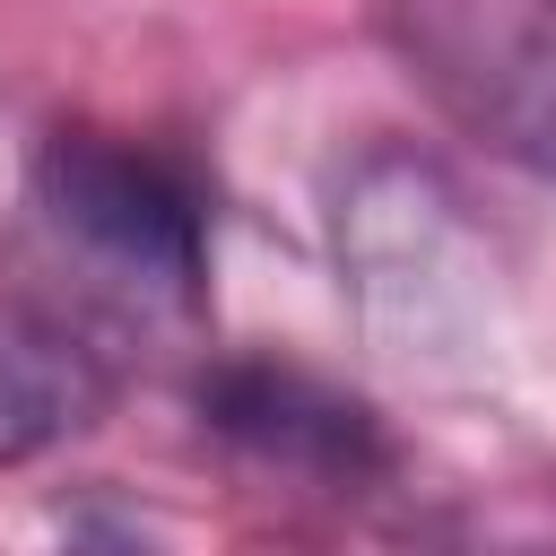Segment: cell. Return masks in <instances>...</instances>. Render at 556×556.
<instances>
[{
    "label": "cell",
    "mask_w": 556,
    "mask_h": 556,
    "mask_svg": "<svg viewBox=\"0 0 556 556\" xmlns=\"http://www.w3.org/2000/svg\"><path fill=\"white\" fill-rule=\"evenodd\" d=\"M374 26L452 130L556 182V0H374Z\"/></svg>",
    "instance_id": "1"
},
{
    "label": "cell",
    "mask_w": 556,
    "mask_h": 556,
    "mask_svg": "<svg viewBox=\"0 0 556 556\" xmlns=\"http://www.w3.org/2000/svg\"><path fill=\"white\" fill-rule=\"evenodd\" d=\"M35 208H43L52 235H70L87 261L122 269L130 287L200 295V278H208L217 208H208L200 165L165 139L61 122L35 148Z\"/></svg>",
    "instance_id": "2"
},
{
    "label": "cell",
    "mask_w": 556,
    "mask_h": 556,
    "mask_svg": "<svg viewBox=\"0 0 556 556\" xmlns=\"http://www.w3.org/2000/svg\"><path fill=\"white\" fill-rule=\"evenodd\" d=\"M191 408H200V426H208L217 443H235L243 460H261V469H278V478H304V486H321V495H356V486L391 478V434H382V417H374L356 391H339V382H321V374H304V365L226 356V365H208V374L191 382Z\"/></svg>",
    "instance_id": "3"
},
{
    "label": "cell",
    "mask_w": 556,
    "mask_h": 556,
    "mask_svg": "<svg viewBox=\"0 0 556 556\" xmlns=\"http://www.w3.org/2000/svg\"><path fill=\"white\" fill-rule=\"evenodd\" d=\"M104 400H113V365L70 321L0 304V469L61 452L78 426H96Z\"/></svg>",
    "instance_id": "4"
}]
</instances>
